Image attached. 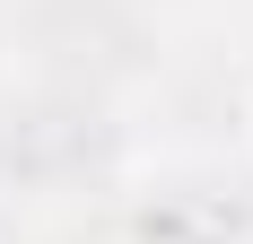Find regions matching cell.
Instances as JSON below:
<instances>
[{"instance_id":"1","label":"cell","mask_w":253,"mask_h":244,"mask_svg":"<svg viewBox=\"0 0 253 244\" xmlns=\"http://www.w3.org/2000/svg\"><path fill=\"white\" fill-rule=\"evenodd\" d=\"M26 52L52 87H79V96L149 70V35L123 0H35L26 9Z\"/></svg>"},{"instance_id":"2","label":"cell","mask_w":253,"mask_h":244,"mask_svg":"<svg viewBox=\"0 0 253 244\" xmlns=\"http://www.w3.org/2000/svg\"><path fill=\"white\" fill-rule=\"evenodd\" d=\"M105 157H114V122L79 87H52V96L0 114V174L9 183H87Z\"/></svg>"}]
</instances>
